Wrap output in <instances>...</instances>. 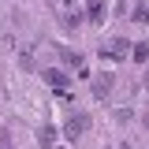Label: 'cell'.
<instances>
[{"label":"cell","instance_id":"cell-3","mask_svg":"<svg viewBox=\"0 0 149 149\" xmlns=\"http://www.w3.org/2000/svg\"><path fill=\"white\" fill-rule=\"evenodd\" d=\"M45 82H49V86H56V90H63V86H67V74L52 67V71H45Z\"/></svg>","mask_w":149,"mask_h":149},{"label":"cell","instance_id":"cell-5","mask_svg":"<svg viewBox=\"0 0 149 149\" xmlns=\"http://www.w3.org/2000/svg\"><path fill=\"white\" fill-rule=\"evenodd\" d=\"M108 90H112V78H108V74L93 82V93H97V97H104V93H108Z\"/></svg>","mask_w":149,"mask_h":149},{"label":"cell","instance_id":"cell-6","mask_svg":"<svg viewBox=\"0 0 149 149\" xmlns=\"http://www.w3.org/2000/svg\"><path fill=\"white\" fill-rule=\"evenodd\" d=\"M146 56H149V45H142V41H138V45H134V63H142Z\"/></svg>","mask_w":149,"mask_h":149},{"label":"cell","instance_id":"cell-1","mask_svg":"<svg viewBox=\"0 0 149 149\" xmlns=\"http://www.w3.org/2000/svg\"><path fill=\"white\" fill-rule=\"evenodd\" d=\"M130 52V41H123V37H116V41H108V45H101V60L108 56V60H123V56Z\"/></svg>","mask_w":149,"mask_h":149},{"label":"cell","instance_id":"cell-4","mask_svg":"<svg viewBox=\"0 0 149 149\" xmlns=\"http://www.w3.org/2000/svg\"><path fill=\"white\" fill-rule=\"evenodd\" d=\"M52 138H56V130L49 127V123H45V127H41V134H37V142H41V146L49 149V146H52Z\"/></svg>","mask_w":149,"mask_h":149},{"label":"cell","instance_id":"cell-2","mask_svg":"<svg viewBox=\"0 0 149 149\" xmlns=\"http://www.w3.org/2000/svg\"><path fill=\"white\" fill-rule=\"evenodd\" d=\"M86 127H90V123H86V116H71V119L63 123V134H67L71 142H78V138L86 134Z\"/></svg>","mask_w":149,"mask_h":149},{"label":"cell","instance_id":"cell-7","mask_svg":"<svg viewBox=\"0 0 149 149\" xmlns=\"http://www.w3.org/2000/svg\"><path fill=\"white\" fill-rule=\"evenodd\" d=\"M90 15H93V22H104V8H101V4H93Z\"/></svg>","mask_w":149,"mask_h":149}]
</instances>
